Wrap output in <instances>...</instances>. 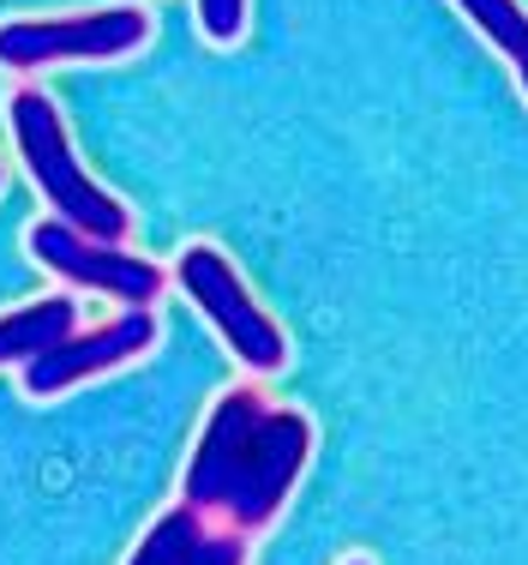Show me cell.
Wrapping results in <instances>:
<instances>
[{"instance_id": "obj_1", "label": "cell", "mask_w": 528, "mask_h": 565, "mask_svg": "<svg viewBox=\"0 0 528 565\" xmlns=\"http://www.w3.org/2000/svg\"><path fill=\"white\" fill-rule=\"evenodd\" d=\"M306 457H313V422L270 403L259 385H235L205 415V434L181 476V505L223 530L259 535L294 500Z\"/></svg>"}, {"instance_id": "obj_2", "label": "cell", "mask_w": 528, "mask_h": 565, "mask_svg": "<svg viewBox=\"0 0 528 565\" xmlns=\"http://www.w3.org/2000/svg\"><path fill=\"white\" fill-rule=\"evenodd\" d=\"M7 127H12V145L24 157V174L36 181V193L49 199L54 217L73 223L90 241H115V247H120V235H132V211L108 186L90 181V169L78 163L73 139H66V120L54 109L49 90H12Z\"/></svg>"}, {"instance_id": "obj_3", "label": "cell", "mask_w": 528, "mask_h": 565, "mask_svg": "<svg viewBox=\"0 0 528 565\" xmlns=\"http://www.w3.org/2000/svg\"><path fill=\"white\" fill-rule=\"evenodd\" d=\"M174 282H181L186 301L216 326V338L228 343V355L247 373L270 380V373L289 367V338H282V326L252 301V289L240 282V271L223 259V247H205V241L186 247L181 259H174Z\"/></svg>"}, {"instance_id": "obj_4", "label": "cell", "mask_w": 528, "mask_h": 565, "mask_svg": "<svg viewBox=\"0 0 528 565\" xmlns=\"http://www.w3.org/2000/svg\"><path fill=\"white\" fill-rule=\"evenodd\" d=\"M151 43L144 7H97L66 19H7L0 24V73H36L61 61H127Z\"/></svg>"}, {"instance_id": "obj_5", "label": "cell", "mask_w": 528, "mask_h": 565, "mask_svg": "<svg viewBox=\"0 0 528 565\" xmlns=\"http://www.w3.org/2000/svg\"><path fill=\"white\" fill-rule=\"evenodd\" d=\"M24 241H31V259L43 265V271H54L61 282H78V289H97V295H108V301H120V307H157V295L169 289L162 265L115 247V241L78 235V228L61 223V217L31 223Z\"/></svg>"}, {"instance_id": "obj_6", "label": "cell", "mask_w": 528, "mask_h": 565, "mask_svg": "<svg viewBox=\"0 0 528 565\" xmlns=\"http://www.w3.org/2000/svg\"><path fill=\"white\" fill-rule=\"evenodd\" d=\"M151 349H157V313L151 307H127V313L108 319V326L73 331V338L43 349V355L24 367V392L61 397V392H73V385L97 380V373H115V367H127V361L151 355Z\"/></svg>"}, {"instance_id": "obj_7", "label": "cell", "mask_w": 528, "mask_h": 565, "mask_svg": "<svg viewBox=\"0 0 528 565\" xmlns=\"http://www.w3.org/2000/svg\"><path fill=\"white\" fill-rule=\"evenodd\" d=\"M127 565H247V535L198 518L193 505H169Z\"/></svg>"}, {"instance_id": "obj_8", "label": "cell", "mask_w": 528, "mask_h": 565, "mask_svg": "<svg viewBox=\"0 0 528 565\" xmlns=\"http://www.w3.org/2000/svg\"><path fill=\"white\" fill-rule=\"evenodd\" d=\"M78 331V301L73 295H43V301L31 307H12V313H0V367H31L43 349H54L61 338H73Z\"/></svg>"}, {"instance_id": "obj_9", "label": "cell", "mask_w": 528, "mask_h": 565, "mask_svg": "<svg viewBox=\"0 0 528 565\" xmlns=\"http://www.w3.org/2000/svg\"><path fill=\"white\" fill-rule=\"evenodd\" d=\"M456 7L468 12V19L486 31V43L498 49L510 66H517L522 78V97H528V12L517 7V0H456Z\"/></svg>"}, {"instance_id": "obj_10", "label": "cell", "mask_w": 528, "mask_h": 565, "mask_svg": "<svg viewBox=\"0 0 528 565\" xmlns=\"http://www.w3.org/2000/svg\"><path fill=\"white\" fill-rule=\"evenodd\" d=\"M198 31L211 43H240V31H247V0H198Z\"/></svg>"}, {"instance_id": "obj_11", "label": "cell", "mask_w": 528, "mask_h": 565, "mask_svg": "<svg viewBox=\"0 0 528 565\" xmlns=\"http://www.w3.org/2000/svg\"><path fill=\"white\" fill-rule=\"evenodd\" d=\"M343 565H373V559H343Z\"/></svg>"}, {"instance_id": "obj_12", "label": "cell", "mask_w": 528, "mask_h": 565, "mask_svg": "<svg viewBox=\"0 0 528 565\" xmlns=\"http://www.w3.org/2000/svg\"><path fill=\"white\" fill-rule=\"evenodd\" d=\"M0 181H7V169H0Z\"/></svg>"}]
</instances>
